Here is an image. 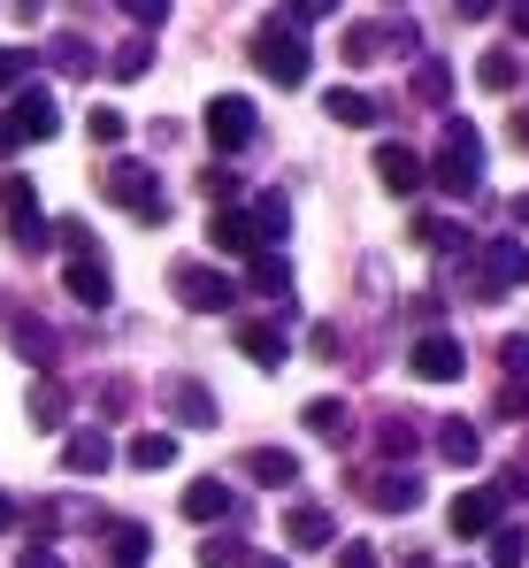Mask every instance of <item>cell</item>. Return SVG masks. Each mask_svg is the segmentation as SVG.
Returning <instances> with one entry per match:
<instances>
[{
	"label": "cell",
	"mask_w": 529,
	"mask_h": 568,
	"mask_svg": "<svg viewBox=\"0 0 529 568\" xmlns=\"http://www.w3.org/2000/svg\"><path fill=\"white\" fill-rule=\"evenodd\" d=\"M108 546H115V568H139V561H146V546H154V530H146V523H115Z\"/></svg>",
	"instance_id": "29"
},
{
	"label": "cell",
	"mask_w": 529,
	"mask_h": 568,
	"mask_svg": "<svg viewBox=\"0 0 529 568\" xmlns=\"http://www.w3.org/2000/svg\"><path fill=\"white\" fill-rule=\"evenodd\" d=\"M123 8H131L139 31H162V23H170V0H123Z\"/></svg>",
	"instance_id": "42"
},
{
	"label": "cell",
	"mask_w": 529,
	"mask_h": 568,
	"mask_svg": "<svg viewBox=\"0 0 529 568\" xmlns=\"http://www.w3.org/2000/svg\"><path fill=\"white\" fill-rule=\"evenodd\" d=\"M54 62H62L70 78H92V47L78 39V31H54Z\"/></svg>",
	"instance_id": "38"
},
{
	"label": "cell",
	"mask_w": 529,
	"mask_h": 568,
	"mask_svg": "<svg viewBox=\"0 0 529 568\" xmlns=\"http://www.w3.org/2000/svg\"><path fill=\"white\" fill-rule=\"evenodd\" d=\"M108 200L123 215H139V223H170V192H162V178L146 162H108Z\"/></svg>",
	"instance_id": "4"
},
{
	"label": "cell",
	"mask_w": 529,
	"mask_h": 568,
	"mask_svg": "<svg viewBox=\"0 0 529 568\" xmlns=\"http://www.w3.org/2000/svg\"><path fill=\"white\" fill-rule=\"evenodd\" d=\"M146 62H154V47H146V39H123V47L108 54V78H146Z\"/></svg>",
	"instance_id": "35"
},
{
	"label": "cell",
	"mask_w": 529,
	"mask_h": 568,
	"mask_svg": "<svg viewBox=\"0 0 529 568\" xmlns=\"http://www.w3.org/2000/svg\"><path fill=\"white\" fill-rule=\"evenodd\" d=\"M368 507H376V515H415V507H423V476H407V469L376 476V484H368Z\"/></svg>",
	"instance_id": "18"
},
{
	"label": "cell",
	"mask_w": 529,
	"mask_h": 568,
	"mask_svg": "<svg viewBox=\"0 0 529 568\" xmlns=\"http://www.w3.org/2000/svg\"><path fill=\"white\" fill-rule=\"evenodd\" d=\"M54 239L70 246V262H85V254H92V231L78 223V215H62V223H54Z\"/></svg>",
	"instance_id": "41"
},
{
	"label": "cell",
	"mask_w": 529,
	"mask_h": 568,
	"mask_svg": "<svg viewBox=\"0 0 529 568\" xmlns=\"http://www.w3.org/2000/svg\"><path fill=\"white\" fill-rule=\"evenodd\" d=\"M200 131H207V146H215V154H246V146H254V131H262V108H254L246 93H215Z\"/></svg>",
	"instance_id": "5"
},
{
	"label": "cell",
	"mask_w": 529,
	"mask_h": 568,
	"mask_svg": "<svg viewBox=\"0 0 529 568\" xmlns=\"http://www.w3.org/2000/svg\"><path fill=\"white\" fill-rule=\"evenodd\" d=\"M430 430H438V454L452 462V469H476V462H484V438H476V423L445 415V423H430Z\"/></svg>",
	"instance_id": "19"
},
{
	"label": "cell",
	"mask_w": 529,
	"mask_h": 568,
	"mask_svg": "<svg viewBox=\"0 0 529 568\" xmlns=\"http://www.w3.org/2000/svg\"><path fill=\"white\" fill-rule=\"evenodd\" d=\"M376 454H384V462H415V454H423V423H415V415H384V423H376Z\"/></svg>",
	"instance_id": "21"
},
{
	"label": "cell",
	"mask_w": 529,
	"mask_h": 568,
	"mask_svg": "<svg viewBox=\"0 0 529 568\" xmlns=\"http://www.w3.org/2000/svg\"><path fill=\"white\" fill-rule=\"evenodd\" d=\"M246 215H254V231H262V246H276V239H284V231H292V207H284V200H276V192H262V200H254V207H246Z\"/></svg>",
	"instance_id": "31"
},
{
	"label": "cell",
	"mask_w": 529,
	"mask_h": 568,
	"mask_svg": "<svg viewBox=\"0 0 529 568\" xmlns=\"http://www.w3.org/2000/svg\"><path fill=\"white\" fill-rule=\"evenodd\" d=\"M376 47H384V23H353L346 31V62H368Z\"/></svg>",
	"instance_id": "40"
},
{
	"label": "cell",
	"mask_w": 529,
	"mask_h": 568,
	"mask_svg": "<svg viewBox=\"0 0 529 568\" xmlns=\"http://www.w3.org/2000/svg\"><path fill=\"white\" fill-rule=\"evenodd\" d=\"M0 223H8V239L23 254H47L54 246V223L39 215V192H31V178H16V170H0Z\"/></svg>",
	"instance_id": "2"
},
{
	"label": "cell",
	"mask_w": 529,
	"mask_h": 568,
	"mask_svg": "<svg viewBox=\"0 0 529 568\" xmlns=\"http://www.w3.org/2000/svg\"><path fill=\"white\" fill-rule=\"evenodd\" d=\"M499 362L522 377V369H529V331H507V338H499Z\"/></svg>",
	"instance_id": "45"
},
{
	"label": "cell",
	"mask_w": 529,
	"mask_h": 568,
	"mask_svg": "<svg viewBox=\"0 0 529 568\" xmlns=\"http://www.w3.org/2000/svg\"><path fill=\"white\" fill-rule=\"evenodd\" d=\"M407 369H415L423 384H452L460 369H468V346H460L452 331H423V338L407 346Z\"/></svg>",
	"instance_id": "7"
},
{
	"label": "cell",
	"mask_w": 529,
	"mask_h": 568,
	"mask_svg": "<svg viewBox=\"0 0 529 568\" xmlns=\"http://www.w3.org/2000/svg\"><path fill=\"white\" fill-rule=\"evenodd\" d=\"M170 407H176V423H184V430H215V392H207V384L176 377L170 384Z\"/></svg>",
	"instance_id": "20"
},
{
	"label": "cell",
	"mask_w": 529,
	"mask_h": 568,
	"mask_svg": "<svg viewBox=\"0 0 529 568\" xmlns=\"http://www.w3.org/2000/svg\"><path fill=\"white\" fill-rule=\"evenodd\" d=\"M476 85H484V93H515V85H522V62H515V47H491V54H476Z\"/></svg>",
	"instance_id": "24"
},
{
	"label": "cell",
	"mask_w": 529,
	"mask_h": 568,
	"mask_svg": "<svg viewBox=\"0 0 529 568\" xmlns=\"http://www.w3.org/2000/svg\"><path fill=\"white\" fill-rule=\"evenodd\" d=\"M8 123L23 131V146H31V139H54V131H62V115H54V93H47V85H16V108H8Z\"/></svg>",
	"instance_id": "11"
},
{
	"label": "cell",
	"mask_w": 529,
	"mask_h": 568,
	"mask_svg": "<svg viewBox=\"0 0 529 568\" xmlns=\"http://www.w3.org/2000/svg\"><path fill=\"white\" fill-rule=\"evenodd\" d=\"M299 423H307V430H315L323 446H346V438H353V407L338 399V392H323V399H307V407H299Z\"/></svg>",
	"instance_id": "16"
},
{
	"label": "cell",
	"mask_w": 529,
	"mask_h": 568,
	"mask_svg": "<svg viewBox=\"0 0 529 568\" xmlns=\"http://www.w3.org/2000/svg\"><path fill=\"white\" fill-rule=\"evenodd\" d=\"M31 78V54H16V47H0V93H16Z\"/></svg>",
	"instance_id": "44"
},
{
	"label": "cell",
	"mask_w": 529,
	"mask_h": 568,
	"mask_svg": "<svg viewBox=\"0 0 529 568\" xmlns=\"http://www.w3.org/2000/svg\"><path fill=\"white\" fill-rule=\"evenodd\" d=\"M284 538L315 554V546H330V538H338V523H330L323 507H292V515H284Z\"/></svg>",
	"instance_id": "25"
},
{
	"label": "cell",
	"mask_w": 529,
	"mask_h": 568,
	"mask_svg": "<svg viewBox=\"0 0 529 568\" xmlns=\"http://www.w3.org/2000/svg\"><path fill=\"white\" fill-rule=\"evenodd\" d=\"M223 515H238V491L223 476H192L184 484V523H223Z\"/></svg>",
	"instance_id": "14"
},
{
	"label": "cell",
	"mask_w": 529,
	"mask_h": 568,
	"mask_svg": "<svg viewBox=\"0 0 529 568\" xmlns=\"http://www.w3.org/2000/svg\"><path fill=\"white\" fill-rule=\"evenodd\" d=\"M246 54H254V70H262L268 85H284V93H299V85H307V47H299V31H284L276 16L254 31V47H246Z\"/></svg>",
	"instance_id": "3"
},
{
	"label": "cell",
	"mask_w": 529,
	"mask_h": 568,
	"mask_svg": "<svg viewBox=\"0 0 529 568\" xmlns=\"http://www.w3.org/2000/svg\"><path fill=\"white\" fill-rule=\"evenodd\" d=\"M323 115L346 123V131H360V123H376V100L360 93V85H330V93H323Z\"/></svg>",
	"instance_id": "22"
},
{
	"label": "cell",
	"mask_w": 529,
	"mask_h": 568,
	"mask_svg": "<svg viewBox=\"0 0 529 568\" xmlns=\"http://www.w3.org/2000/svg\"><path fill=\"white\" fill-rule=\"evenodd\" d=\"M522 554H529L522 530H491V568H522Z\"/></svg>",
	"instance_id": "39"
},
{
	"label": "cell",
	"mask_w": 529,
	"mask_h": 568,
	"mask_svg": "<svg viewBox=\"0 0 529 568\" xmlns=\"http://www.w3.org/2000/svg\"><path fill=\"white\" fill-rule=\"evenodd\" d=\"M507 23H515V39H529V8H515V16H507Z\"/></svg>",
	"instance_id": "50"
},
{
	"label": "cell",
	"mask_w": 529,
	"mask_h": 568,
	"mask_svg": "<svg viewBox=\"0 0 529 568\" xmlns=\"http://www.w3.org/2000/svg\"><path fill=\"white\" fill-rule=\"evenodd\" d=\"M499 491L484 484V491H452V507H445V523H452V538H491L499 530Z\"/></svg>",
	"instance_id": "9"
},
{
	"label": "cell",
	"mask_w": 529,
	"mask_h": 568,
	"mask_svg": "<svg viewBox=\"0 0 529 568\" xmlns=\"http://www.w3.org/2000/svg\"><path fill=\"white\" fill-rule=\"evenodd\" d=\"M8 338H16V354H23V362H39V369L54 362V331H47V323H31V315H23Z\"/></svg>",
	"instance_id": "30"
},
{
	"label": "cell",
	"mask_w": 529,
	"mask_h": 568,
	"mask_svg": "<svg viewBox=\"0 0 529 568\" xmlns=\"http://www.w3.org/2000/svg\"><path fill=\"white\" fill-rule=\"evenodd\" d=\"M338 568H384V561H376L368 538H346V546H338Z\"/></svg>",
	"instance_id": "46"
},
{
	"label": "cell",
	"mask_w": 529,
	"mask_h": 568,
	"mask_svg": "<svg viewBox=\"0 0 529 568\" xmlns=\"http://www.w3.org/2000/svg\"><path fill=\"white\" fill-rule=\"evenodd\" d=\"M123 462H131V469H176V438L170 430H139V438H131V446H123Z\"/></svg>",
	"instance_id": "23"
},
{
	"label": "cell",
	"mask_w": 529,
	"mask_h": 568,
	"mask_svg": "<svg viewBox=\"0 0 529 568\" xmlns=\"http://www.w3.org/2000/svg\"><path fill=\"white\" fill-rule=\"evenodd\" d=\"M246 476H254V484H299V454H284V446H254V454H246Z\"/></svg>",
	"instance_id": "26"
},
{
	"label": "cell",
	"mask_w": 529,
	"mask_h": 568,
	"mask_svg": "<svg viewBox=\"0 0 529 568\" xmlns=\"http://www.w3.org/2000/svg\"><path fill=\"white\" fill-rule=\"evenodd\" d=\"M246 568H284V561H276V554H246Z\"/></svg>",
	"instance_id": "52"
},
{
	"label": "cell",
	"mask_w": 529,
	"mask_h": 568,
	"mask_svg": "<svg viewBox=\"0 0 529 568\" xmlns=\"http://www.w3.org/2000/svg\"><path fill=\"white\" fill-rule=\"evenodd\" d=\"M246 554H254L246 538H200V554H192V561H200V568H246Z\"/></svg>",
	"instance_id": "33"
},
{
	"label": "cell",
	"mask_w": 529,
	"mask_h": 568,
	"mask_svg": "<svg viewBox=\"0 0 529 568\" xmlns=\"http://www.w3.org/2000/svg\"><path fill=\"white\" fill-rule=\"evenodd\" d=\"M200 200H207V207H238V178H231L223 162H207V170H200Z\"/></svg>",
	"instance_id": "34"
},
{
	"label": "cell",
	"mask_w": 529,
	"mask_h": 568,
	"mask_svg": "<svg viewBox=\"0 0 529 568\" xmlns=\"http://www.w3.org/2000/svg\"><path fill=\"white\" fill-rule=\"evenodd\" d=\"M238 354L262 362V369H284V362H292V331L268 323V315H254V323H238Z\"/></svg>",
	"instance_id": "13"
},
{
	"label": "cell",
	"mask_w": 529,
	"mask_h": 568,
	"mask_svg": "<svg viewBox=\"0 0 529 568\" xmlns=\"http://www.w3.org/2000/svg\"><path fill=\"white\" fill-rule=\"evenodd\" d=\"M515 223H522V231H529V192H522V200H515Z\"/></svg>",
	"instance_id": "53"
},
{
	"label": "cell",
	"mask_w": 529,
	"mask_h": 568,
	"mask_svg": "<svg viewBox=\"0 0 529 568\" xmlns=\"http://www.w3.org/2000/svg\"><path fill=\"white\" fill-rule=\"evenodd\" d=\"M16 146H23V131H16V123H8V115H0V162H8V154H16Z\"/></svg>",
	"instance_id": "48"
},
{
	"label": "cell",
	"mask_w": 529,
	"mask_h": 568,
	"mask_svg": "<svg viewBox=\"0 0 529 568\" xmlns=\"http://www.w3.org/2000/svg\"><path fill=\"white\" fill-rule=\"evenodd\" d=\"M62 284H70V300H78V307H108V300H115V277H108V262H100V254L70 262Z\"/></svg>",
	"instance_id": "17"
},
{
	"label": "cell",
	"mask_w": 529,
	"mask_h": 568,
	"mask_svg": "<svg viewBox=\"0 0 529 568\" xmlns=\"http://www.w3.org/2000/svg\"><path fill=\"white\" fill-rule=\"evenodd\" d=\"M207 246H215V254H231V262H254V254H268L246 207H215V223H207Z\"/></svg>",
	"instance_id": "10"
},
{
	"label": "cell",
	"mask_w": 529,
	"mask_h": 568,
	"mask_svg": "<svg viewBox=\"0 0 529 568\" xmlns=\"http://www.w3.org/2000/svg\"><path fill=\"white\" fill-rule=\"evenodd\" d=\"M368 162H376V185H384V192H423V185H430V178H423V154L399 146V139H384Z\"/></svg>",
	"instance_id": "12"
},
{
	"label": "cell",
	"mask_w": 529,
	"mask_h": 568,
	"mask_svg": "<svg viewBox=\"0 0 529 568\" xmlns=\"http://www.w3.org/2000/svg\"><path fill=\"white\" fill-rule=\"evenodd\" d=\"M307 346H315V362H338V354H346V338H338V323H315V331H307Z\"/></svg>",
	"instance_id": "43"
},
{
	"label": "cell",
	"mask_w": 529,
	"mask_h": 568,
	"mask_svg": "<svg viewBox=\"0 0 529 568\" xmlns=\"http://www.w3.org/2000/svg\"><path fill=\"white\" fill-rule=\"evenodd\" d=\"M108 462H115V438H108V430H70V438H62V469L70 476H100Z\"/></svg>",
	"instance_id": "15"
},
{
	"label": "cell",
	"mask_w": 529,
	"mask_h": 568,
	"mask_svg": "<svg viewBox=\"0 0 529 568\" xmlns=\"http://www.w3.org/2000/svg\"><path fill=\"white\" fill-rule=\"evenodd\" d=\"M31 423H39V430H62V423H70V392H62L54 377L31 384Z\"/></svg>",
	"instance_id": "27"
},
{
	"label": "cell",
	"mask_w": 529,
	"mask_h": 568,
	"mask_svg": "<svg viewBox=\"0 0 529 568\" xmlns=\"http://www.w3.org/2000/svg\"><path fill=\"white\" fill-rule=\"evenodd\" d=\"M85 131H92V139H100V146H123V131H131V115L100 100V108H92V115H85Z\"/></svg>",
	"instance_id": "36"
},
{
	"label": "cell",
	"mask_w": 529,
	"mask_h": 568,
	"mask_svg": "<svg viewBox=\"0 0 529 568\" xmlns=\"http://www.w3.org/2000/svg\"><path fill=\"white\" fill-rule=\"evenodd\" d=\"M515 146H522V154H529V108H522V123H515Z\"/></svg>",
	"instance_id": "51"
},
{
	"label": "cell",
	"mask_w": 529,
	"mask_h": 568,
	"mask_svg": "<svg viewBox=\"0 0 529 568\" xmlns=\"http://www.w3.org/2000/svg\"><path fill=\"white\" fill-rule=\"evenodd\" d=\"M415 100H423V108H445V100H452V70H445V62H415Z\"/></svg>",
	"instance_id": "32"
},
{
	"label": "cell",
	"mask_w": 529,
	"mask_h": 568,
	"mask_svg": "<svg viewBox=\"0 0 529 568\" xmlns=\"http://www.w3.org/2000/svg\"><path fill=\"white\" fill-rule=\"evenodd\" d=\"M170 292L192 307V315H215V307H238V284L223 277L215 262H176L170 270Z\"/></svg>",
	"instance_id": "6"
},
{
	"label": "cell",
	"mask_w": 529,
	"mask_h": 568,
	"mask_svg": "<svg viewBox=\"0 0 529 568\" xmlns=\"http://www.w3.org/2000/svg\"><path fill=\"white\" fill-rule=\"evenodd\" d=\"M515 284H529V254L515 239H491V246H484V270H476V292L499 300V292H515Z\"/></svg>",
	"instance_id": "8"
},
{
	"label": "cell",
	"mask_w": 529,
	"mask_h": 568,
	"mask_svg": "<svg viewBox=\"0 0 529 568\" xmlns=\"http://www.w3.org/2000/svg\"><path fill=\"white\" fill-rule=\"evenodd\" d=\"M399 568H438V561H430V554H407V561H399Z\"/></svg>",
	"instance_id": "54"
},
{
	"label": "cell",
	"mask_w": 529,
	"mask_h": 568,
	"mask_svg": "<svg viewBox=\"0 0 529 568\" xmlns=\"http://www.w3.org/2000/svg\"><path fill=\"white\" fill-rule=\"evenodd\" d=\"M16 568H62V554H54V546H23V554H16Z\"/></svg>",
	"instance_id": "47"
},
{
	"label": "cell",
	"mask_w": 529,
	"mask_h": 568,
	"mask_svg": "<svg viewBox=\"0 0 529 568\" xmlns=\"http://www.w3.org/2000/svg\"><path fill=\"white\" fill-rule=\"evenodd\" d=\"M415 239H423V246H438V254H476V239H468L460 223H445V215H423V223H415Z\"/></svg>",
	"instance_id": "28"
},
{
	"label": "cell",
	"mask_w": 529,
	"mask_h": 568,
	"mask_svg": "<svg viewBox=\"0 0 529 568\" xmlns=\"http://www.w3.org/2000/svg\"><path fill=\"white\" fill-rule=\"evenodd\" d=\"M423 178H430L438 192H452V200H468V192L484 185V131L452 115V123H445V146H438V162H430Z\"/></svg>",
	"instance_id": "1"
},
{
	"label": "cell",
	"mask_w": 529,
	"mask_h": 568,
	"mask_svg": "<svg viewBox=\"0 0 529 568\" xmlns=\"http://www.w3.org/2000/svg\"><path fill=\"white\" fill-rule=\"evenodd\" d=\"M8 530H16V499L0 491V538H8Z\"/></svg>",
	"instance_id": "49"
},
{
	"label": "cell",
	"mask_w": 529,
	"mask_h": 568,
	"mask_svg": "<svg viewBox=\"0 0 529 568\" xmlns=\"http://www.w3.org/2000/svg\"><path fill=\"white\" fill-rule=\"evenodd\" d=\"M254 292H268V300H292V270H284L276 254H254Z\"/></svg>",
	"instance_id": "37"
}]
</instances>
